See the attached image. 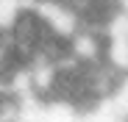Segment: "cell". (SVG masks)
<instances>
[{"instance_id":"2","label":"cell","mask_w":128,"mask_h":122,"mask_svg":"<svg viewBox=\"0 0 128 122\" xmlns=\"http://www.w3.org/2000/svg\"><path fill=\"white\" fill-rule=\"evenodd\" d=\"M114 3H117V8H120L122 14H128V0H114Z\"/></svg>"},{"instance_id":"1","label":"cell","mask_w":128,"mask_h":122,"mask_svg":"<svg viewBox=\"0 0 128 122\" xmlns=\"http://www.w3.org/2000/svg\"><path fill=\"white\" fill-rule=\"evenodd\" d=\"M31 8V0H0V31H14V25Z\"/></svg>"}]
</instances>
